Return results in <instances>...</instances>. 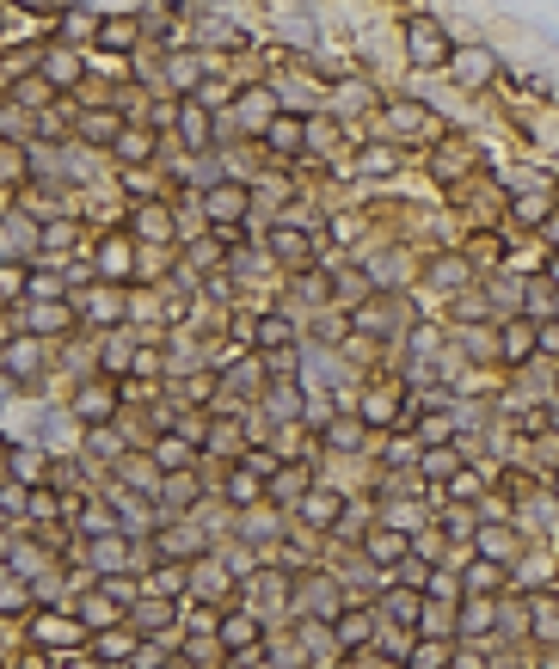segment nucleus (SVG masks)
<instances>
[{"label":"nucleus","instance_id":"obj_24","mask_svg":"<svg viewBox=\"0 0 559 669\" xmlns=\"http://www.w3.org/2000/svg\"><path fill=\"white\" fill-rule=\"evenodd\" d=\"M461 620H467V632H486V626H492V608H486V602H467Z\"/></svg>","mask_w":559,"mask_h":669},{"label":"nucleus","instance_id":"obj_11","mask_svg":"<svg viewBox=\"0 0 559 669\" xmlns=\"http://www.w3.org/2000/svg\"><path fill=\"white\" fill-rule=\"evenodd\" d=\"M510 209H516V222H547V209H554V197H547V191H529V197H516Z\"/></svg>","mask_w":559,"mask_h":669},{"label":"nucleus","instance_id":"obj_15","mask_svg":"<svg viewBox=\"0 0 559 669\" xmlns=\"http://www.w3.org/2000/svg\"><path fill=\"white\" fill-rule=\"evenodd\" d=\"M227 498L234 503H252V498H265V485H259V473L246 467V473H234V485H227Z\"/></svg>","mask_w":559,"mask_h":669},{"label":"nucleus","instance_id":"obj_7","mask_svg":"<svg viewBox=\"0 0 559 669\" xmlns=\"http://www.w3.org/2000/svg\"><path fill=\"white\" fill-rule=\"evenodd\" d=\"M338 645H344V651H363V645H369V614L363 608L338 620Z\"/></svg>","mask_w":559,"mask_h":669},{"label":"nucleus","instance_id":"obj_14","mask_svg":"<svg viewBox=\"0 0 559 669\" xmlns=\"http://www.w3.org/2000/svg\"><path fill=\"white\" fill-rule=\"evenodd\" d=\"M136 233H148V240H172L167 209H142V216H136Z\"/></svg>","mask_w":559,"mask_h":669},{"label":"nucleus","instance_id":"obj_28","mask_svg":"<svg viewBox=\"0 0 559 669\" xmlns=\"http://www.w3.org/2000/svg\"><path fill=\"white\" fill-rule=\"evenodd\" d=\"M154 590H160V596H172V590H178V565H167V571L154 577Z\"/></svg>","mask_w":559,"mask_h":669},{"label":"nucleus","instance_id":"obj_9","mask_svg":"<svg viewBox=\"0 0 559 669\" xmlns=\"http://www.w3.org/2000/svg\"><path fill=\"white\" fill-rule=\"evenodd\" d=\"M178 123H185V142H191V148H210V111H203V105H185Z\"/></svg>","mask_w":559,"mask_h":669},{"label":"nucleus","instance_id":"obj_21","mask_svg":"<svg viewBox=\"0 0 559 669\" xmlns=\"http://www.w3.org/2000/svg\"><path fill=\"white\" fill-rule=\"evenodd\" d=\"M393 167H399L393 148H369V154H363V172H393Z\"/></svg>","mask_w":559,"mask_h":669},{"label":"nucleus","instance_id":"obj_32","mask_svg":"<svg viewBox=\"0 0 559 669\" xmlns=\"http://www.w3.org/2000/svg\"><path fill=\"white\" fill-rule=\"evenodd\" d=\"M554 498H559V479H554Z\"/></svg>","mask_w":559,"mask_h":669},{"label":"nucleus","instance_id":"obj_25","mask_svg":"<svg viewBox=\"0 0 559 669\" xmlns=\"http://www.w3.org/2000/svg\"><path fill=\"white\" fill-rule=\"evenodd\" d=\"M363 412H369V424H388V418H393V399H388V393H375Z\"/></svg>","mask_w":559,"mask_h":669},{"label":"nucleus","instance_id":"obj_4","mask_svg":"<svg viewBox=\"0 0 559 669\" xmlns=\"http://www.w3.org/2000/svg\"><path fill=\"white\" fill-rule=\"evenodd\" d=\"M363 553L375 559V565H399V559L412 553V547H406V534H393V528H375V534L363 541Z\"/></svg>","mask_w":559,"mask_h":669},{"label":"nucleus","instance_id":"obj_27","mask_svg":"<svg viewBox=\"0 0 559 669\" xmlns=\"http://www.w3.org/2000/svg\"><path fill=\"white\" fill-rule=\"evenodd\" d=\"M240 117H246V123H265V117H271V99H246Z\"/></svg>","mask_w":559,"mask_h":669},{"label":"nucleus","instance_id":"obj_6","mask_svg":"<svg viewBox=\"0 0 559 669\" xmlns=\"http://www.w3.org/2000/svg\"><path fill=\"white\" fill-rule=\"evenodd\" d=\"M448 61H455V74H461L467 86H480V80L492 74V56H486V50H461V56H448Z\"/></svg>","mask_w":559,"mask_h":669},{"label":"nucleus","instance_id":"obj_31","mask_svg":"<svg viewBox=\"0 0 559 669\" xmlns=\"http://www.w3.org/2000/svg\"><path fill=\"white\" fill-rule=\"evenodd\" d=\"M167 669H191V664H167Z\"/></svg>","mask_w":559,"mask_h":669},{"label":"nucleus","instance_id":"obj_22","mask_svg":"<svg viewBox=\"0 0 559 669\" xmlns=\"http://www.w3.org/2000/svg\"><path fill=\"white\" fill-rule=\"evenodd\" d=\"M535 632H541V639H559V608L535 602Z\"/></svg>","mask_w":559,"mask_h":669},{"label":"nucleus","instance_id":"obj_18","mask_svg":"<svg viewBox=\"0 0 559 669\" xmlns=\"http://www.w3.org/2000/svg\"><path fill=\"white\" fill-rule=\"evenodd\" d=\"M105 412H111V388L80 393V418H105Z\"/></svg>","mask_w":559,"mask_h":669},{"label":"nucleus","instance_id":"obj_17","mask_svg":"<svg viewBox=\"0 0 559 669\" xmlns=\"http://www.w3.org/2000/svg\"><path fill=\"white\" fill-rule=\"evenodd\" d=\"M455 479V473H461V467H455V448H431V454H424V479Z\"/></svg>","mask_w":559,"mask_h":669},{"label":"nucleus","instance_id":"obj_29","mask_svg":"<svg viewBox=\"0 0 559 669\" xmlns=\"http://www.w3.org/2000/svg\"><path fill=\"white\" fill-rule=\"evenodd\" d=\"M541 344H547V350L559 356V326H547V332H541Z\"/></svg>","mask_w":559,"mask_h":669},{"label":"nucleus","instance_id":"obj_1","mask_svg":"<svg viewBox=\"0 0 559 669\" xmlns=\"http://www.w3.org/2000/svg\"><path fill=\"white\" fill-rule=\"evenodd\" d=\"M406 56H412V68H448L443 25H437V19H412V25H406Z\"/></svg>","mask_w":559,"mask_h":669},{"label":"nucleus","instance_id":"obj_30","mask_svg":"<svg viewBox=\"0 0 559 669\" xmlns=\"http://www.w3.org/2000/svg\"><path fill=\"white\" fill-rule=\"evenodd\" d=\"M547 246H559V216H554V227H547Z\"/></svg>","mask_w":559,"mask_h":669},{"label":"nucleus","instance_id":"obj_10","mask_svg":"<svg viewBox=\"0 0 559 669\" xmlns=\"http://www.w3.org/2000/svg\"><path fill=\"white\" fill-rule=\"evenodd\" d=\"M289 338H295V326H289V320H277V314L252 326V344H265V350H277V344H289Z\"/></svg>","mask_w":559,"mask_h":669},{"label":"nucleus","instance_id":"obj_12","mask_svg":"<svg viewBox=\"0 0 559 669\" xmlns=\"http://www.w3.org/2000/svg\"><path fill=\"white\" fill-rule=\"evenodd\" d=\"M388 123H393V129H424L431 111H424V105H412V99H399V105H388Z\"/></svg>","mask_w":559,"mask_h":669},{"label":"nucleus","instance_id":"obj_8","mask_svg":"<svg viewBox=\"0 0 559 669\" xmlns=\"http://www.w3.org/2000/svg\"><path fill=\"white\" fill-rule=\"evenodd\" d=\"M222 639L234 645V651H240V645H259V620H252V614H227V620H222Z\"/></svg>","mask_w":559,"mask_h":669},{"label":"nucleus","instance_id":"obj_13","mask_svg":"<svg viewBox=\"0 0 559 669\" xmlns=\"http://www.w3.org/2000/svg\"><path fill=\"white\" fill-rule=\"evenodd\" d=\"M295 129H301L295 117H277V123H271L265 135H271V148H277V154H295V148H301V142H295Z\"/></svg>","mask_w":559,"mask_h":669},{"label":"nucleus","instance_id":"obj_5","mask_svg":"<svg viewBox=\"0 0 559 669\" xmlns=\"http://www.w3.org/2000/svg\"><path fill=\"white\" fill-rule=\"evenodd\" d=\"M498 583H504V565H498V559H486V553H480L473 565H467V590H473V596H492Z\"/></svg>","mask_w":559,"mask_h":669},{"label":"nucleus","instance_id":"obj_19","mask_svg":"<svg viewBox=\"0 0 559 669\" xmlns=\"http://www.w3.org/2000/svg\"><path fill=\"white\" fill-rule=\"evenodd\" d=\"M277 258H308V233L283 227V233H277Z\"/></svg>","mask_w":559,"mask_h":669},{"label":"nucleus","instance_id":"obj_20","mask_svg":"<svg viewBox=\"0 0 559 669\" xmlns=\"http://www.w3.org/2000/svg\"><path fill=\"white\" fill-rule=\"evenodd\" d=\"M129 37H136V25H129V19H111V25L99 31V44H111V50H129Z\"/></svg>","mask_w":559,"mask_h":669},{"label":"nucleus","instance_id":"obj_2","mask_svg":"<svg viewBox=\"0 0 559 669\" xmlns=\"http://www.w3.org/2000/svg\"><path fill=\"white\" fill-rule=\"evenodd\" d=\"M203 216H210V222H240V216H246V191H240V184H216V191L203 197Z\"/></svg>","mask_w":559,"mask_h":669},{"label":"nucleus","instance_id":"obj_23","mask_svg":"<svg viewBox=\"0 0 559 669\" xmlns=\"http://www.w3.org/2000/svg\"><path fill=\"white\" fill-rule=\"evenodd\" d=\"M333 510H338L333 492H314V498H308V516H314V522H333Z\"/></svg>","mask_w":559,"mask_h":669},{"label":"nucleus","instance_id":"obj_3","mask_svg":"<svg viewBox=\"0 0 559 669\" xmlns=\"http://www.w3.org/2000/svg\"><path fill=\"white\" fill-rule=\"evenodd\" d=\"M535 326H529V320H510V326H504V344H498V356L504 363H529V350H535Z\"/></svg>","mask_w":559,"mask_h":669},{"label":"nucleus","instance_id":"obj_16","mask_svg":"<svg viewBox=\"0 0 559 669\" xmlns=\"http://www.w3.org/2000/svg\"><path fill=\"white\" fill-rule=\"evenodd\" d=\"M308 135H314V142H308L314 154H326V148H338V123H333V117H314V123H308Z\"/></svg>","mask_w":559,"mask_h":669},{"label":"nucleus","instance_id":"obj_26","mask_svg":"<svg viewBox=\"0 0 559 669\" xmlns=\"http://www.w3.org/2000/svg\"><path fill=\"white\" fill-rule=\"evenodd\" d=\"M448 492H455V498H480V479H473V473H455Z\"/></svg>","mask_w":559,"mask_h":669}]
</instances>
